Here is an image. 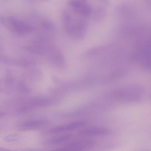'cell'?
I'll use <instances>...</instances> for the list:
<instances>
[{
	"label": "cell",
	"instance_id": "cell-3",
	"mask_svg": "<svg viewBox=\"0 0 151 151\" xmlns=\"http://www.w3.org/2000/svg\"><path fill=\"white\" fill-rule=\"evenodd\" d=\"M81 133L82 135L86 136H100L107 135L109 133V131L105 127H94L85 129Z\"/></svg>",
	"mask_w": 151,
	"mask_h": 151
},
{
	"label": "cell",
	"instance_id": "cell-1",
	"mask_svg": "<svg viewBox=\"0 0 151 151\" xmlns=\"http://www.w3.org/2000/svg\"><path fill=\"white\" fill-rule=\"evenodd\" d=\"M144 89L139 86H131L118 88L109 92L108 96L113 99L124 102H134L144 96Z\"/></svg>",
	"mask_w": 151,
	"mask_h": 151
},
{
	"label": "cell",
	"instance_id": "cell-6",
	"mask_svg": "<svg viewBox=\"0 0 151 151\" xmlns=\"http://www.w3.org/2000/svg\"><path fill=\"white\" fill-rule=\"evenodd\" d=\"M10 22L14 29L17 31L20 32H27L31 31V27L27 24L19 21L14 18L9 19Z\"/></svg>",
	"mask_w": 151,
	"mask_h": 151
},
{
	"label": "cell",
	"instance_id": "cell-5",
	"mask_svg": "<svg viewBox=\"0 0 151 151\" xmlns=\"http://www.w3.org/2000/svg\"><path fill=\"white\" fill-rule=\"evenodd\" d=\"M86 122L84 121H79L72 122L63 126L54 128L50 130L51 133H56L82 127L85 125Z\"/></svg>",
	"mask_w": 151,
	"mask_h": 151
},
{
	"label": "cell",
	"instance_id": "cell-8",
	"mask_svg": "<svg viewBox=\"0 0 151 151\" xmlns=\"http://www.w3.org/2000/svg\"><path fill=\"white\" fill-rule=\"evenodd\" d=\"M71 137L72 135L70 134L64 135L50 139L48 142L52 144H57L69 139Z\"/></svg>",
	"mask_w": 151,
	"mask_h": 151
},
{
	"label": "cell",
	"instance_id": "cell-10",
	"mask_svg": "<svg viewBox=\"0 0 151 151\" xmlns=\"http://www.w3.org/2000/svg\"><path fill=\"white\" fill-rule=\"evenodd\" d=\"M6 114L5 113L2 112H0V118L4 116Z\"/></svg>",
	"mask_w": 151,
	"mask_h": 151
},
{
	"label": "cell",
	"instance_id": "cell-9",
	"mask_svg": "<svg viewBox=\"0 0 151 151\" xmlns=\"http://www.w3.org/2000/svg\"><path fill=\"white\" fill-rule=\"evenodd\" d=\"M20 135L14 133L9 134L5 137L4 139L6 141L11 142L18 140L21 138Z\"/></svg>",
	"mask_w": 151,
	"mask_h": 151
},
{
	"label": "cell",
	"instance_id": "cell-7",
	"mask_svg": "<svg viewBox=\"0 0 151 151\" xmlns=\"http://www.w3.org/2000/svg\"><path fill=\"white\" fill-rule=\"evenodd\" d=\"M45 123L42 121H32L19 124L17 126L19 130H26L31 129L38 126H42Z\"/></svg>",
	"mask_w": 151,
	"mask_h": 151
},
{
	"label": "cell",
	"instance_id": "cell-2",
	"mask_svg": "<svg viewBox=\"0 0 151 151\" xmlns=\"http://www.w3.org/2000/svg\"><path fill=\"white\" fill-rule=\"evenodd\" d=\"M96 142L93 140H86L72 143L57 150H79L92 148L95 146Z\"/></svg>",
	"mask_w": 151,
	"mask_h": 151
},
{
	"label": "cell",
	"instance_id": "cell-4",
	"mask_svg": "<svg viewBox=\"0 0 151 151\" xmlns=\"http://www.w3.org/2000/svg\"><path fill=\"white\" fill-rule=\"evenodd\" d=\"M69 4L78 13L84 16H88L90 14L91 9L87 5L76 0L70 1Z\"/></svg>",
	"mask_w": 151,
	"mask_h": 151
}]
</instances>
